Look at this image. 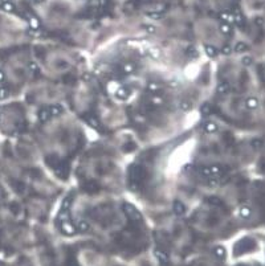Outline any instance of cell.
Instances as JSON below:
<instances>
[{
  "instance_id": "cell-1",
  "label": "cell",
  "mask_w": 265,
  "mask_h": 266,
  "mask_svg": "<svg viewBox=\"0 0 265 266\" xmlns=\"http://www.w3.org/2000/svg\"><path fill=\"white\" fill-rule=\"evenodd\" d=\"M257 162L261 174L265 176V138L261 140V143H259L257 148Z\"/></svg>"
}]
</instances>
